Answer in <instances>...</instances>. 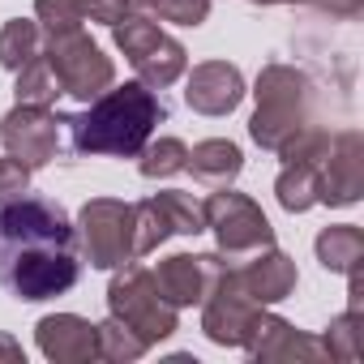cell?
Masks as SVG:
<instances>
[{"instance_id": "16", "label": "cell", "mask_w": 364, "mask_h": 364, "mask_svg": "<svg viewBox=\"0 0 364 364\" xmlns=\"http://www.w3.org/2000/svg\"><path fill=\"white\" fill-rule=\"evenodd\" d=\"M39 347L48 360H95L99 355V326L73 313H56L39 321Z\"/></svg>"}, {"instance_id": "19", "label": "cell", "mask_w": 364, "mask_h": 364, "mask_svg": "<svg viewBox=\"0 0 364 364\" xmlns=\"http://www.w3.org/2000/svg\"><path fill=\"white\" fill-rule=\"evenodd\" d=\"M137 171L146 180H163V176H176V171H185V159H189V146L180 141V137H159V141H146L141 154H137Z\"/></svg>"}, {"instance_id": "10", "label": "cell", "mask_w": 364, "mask_h": 364, "mask_svg": "<svg viewBox=\"0 0 364 364\" xmlns=\"http://www.w3.org/2000/svg\"><path fill=\"white\" fill-rule=\"evenodd\" d=\"M5 150L26 163V167H43L60 154V116L39 107V103H18L9 116H5Z\"/></svg>"}, {"instance_id": "21", "label": "cell", "mask_w": 364, "mask_h": 364, "mask_svg": "<svg viewBox=\"0 0 364 364\" xmlns=\"http://www.w3.org/2000/svg\"><path fill=\"white\" fill-rule=\"evenodd\" d=\"M56 95H60V82H56V73H52V65H48L43 56L26 60V65L18 69V103H39V107H48V103H56Z\"/></svg>"}, {"instance_id": "6", "label": "cell", "mask_w": 364, "mask_h": 364, "mask_svg": "<svg viewBox=\"0 0 364 364\" xmlns=\"http://www.w3.org/2000/svg\"><path fill=\"white\" fill-rule=\"evenodd\" d=\"M112 35H116V48L129 56V65L141 73V82L146 86H171L180 73H185V48H180L176 39H167L150 18H141V14H124L116 26H112Z\"/></svg>"}, {"instance_id": "15", "label": "cell", "mask_w": 364, "mask_h": 364, "mask_svg": "<svg viewBox=\"0 0 364 364\" xmlns=\"http://www.w3.org/2000/svg\"><path fill=\"white\" fill-rule=\"evenodd\" d=\"M189 107L202 116H228L236 112V103L245 99V77L236 65L228 60H206L189 73V90H185Z\"/></svg>"}, {"instance_id": "27", "label": "cell", "mask_w": 364, "mask_h": 364, "mask_svg": "<svg viewBox=\"0 0 364 364\" xmlns=\"http://www.w3.org/2000/svg\"><path fill=\"white\" fill-rule=\"evenodd\" d=\"M0 355H5V360H14V364H26V355H22V347H18L14 338H5V334H0Z\"/></svg>"}, {"instance_id": "5", "label": "cell", "mask_w": 364, "mask_h": 364, "mask_svg": "<svg viewBox=\"0 0 364 364\" xmlns=\"http://www.w3.org/2000/svg\"><path fill=\"white\" fill-rule=\"evenodd\" d=\"M202 219H206V228H215L228 266L245 262V257H253V253H262V249L274 245V228L266 223V215L257 210V202H249L245 193H228V189L210 193L202 202Z\"/></svg>"}, {"instance_id": "14", "label": "cell", "mask_w": 364, "mask_h": 364, "mask_svg": "<svg viewBox=\"0 0 364 364\" xmlns=\"http://www.w3.org/2000/svg\"><path fill=\"white\" fill-rule=\"evenodd\" d=\"M202 304H206L202 330H206L215 343H245V338H249V326H253V317H257V309H262V304H253V300L236 287L232 274H223V279L215 283V291H210Z\"/></svg>"}, {"instance_id": "26", "label": "cell", "mask_w": 364, "mask_h": 364, "mask_svg": "<svg viewBox=\"0 0 364 364\" xmlns=\"http://www.w3.org/2000/svg\"><path fill=\"white\" fill-rule=\"evenodd\" d=\"M146 5H150V0H86V18L116 26L124 14H141Z\"/></svg>"}, {"instance_id": "3", "label": "cell", "mask_w": 364, "mask_h": 364, "mask_svg": "<svg viewBox=\"0 0 364 364\" xmlns=\"http://www.w3.org/2000/svg\"><path fill=\"white\" fill-rule=\"evenodd\" d=\"M304 103H309V82L287 65H270L257 77V116L249 124L253 141L266 146V150H283L309 124Z\"/></svg>"}, {"instance_id": "1", "label": "cell", "mask_w": 364, "mask_h": 364, "mask_svg": "<svg viewBox=\"0 0 364 364\" xmlns=\"http://www.w3.org/2000/svg\"><path fill=\"white\" fill-rule=\"evenodd\" d=\"M77 279V228L60 202L31 198V189L0 202V287L18 300H52Z\"/></svg>"}, {"instance_id": "11", "label": "cell", "mask_w": 364, "mask_h": 364, "mask_svg": "<svg viewBox=\"0 0 364 364\" xmlns=\"http://www.w3.org/2000/svg\"><path fill=\"white\" fill-rule=\"evenodd\" d=\"M150 274L171 309H185V304H202L215 291V283L228 274V262L219 253H198V257L176 253V257L159 262V270H150Z\"/></svg>"}, {"instance_id": "7", "label": "cell", "mask_w": 364, "mask_h": 364, "mask_svg": "<svg viewBox=\"0 0 364 364\" xmlns=\"http://www.w3.org/2000/svg\"><path fill=\"white\" fill-rule=\"evenodd\" d=\"M43 60L52 65V73H56V82H60V95H73V99H99L107 86H112V77H116V69H112V60L82 35V31H65V35H48V52H43Z\"/></svg>"}, {"instance_id": "24", "label": "cell", "mask_w": 364, "mask_h": 364, "mask_svg": "<svg viewBox=\"0 0 364 364\" xmlns=\"http://www.w3.org/2000/svg\"><path fill=\"white\" fill-rule=\"evenodd\" d=\"M150 9L176 26H202L210 14V0H150Z\"/></svg>"}, {"instance_id": "13", "label": "cell", "mask_w": 364, "mask_h": 364, "mask_svg": "<svg viewBox=\"0 0 364 364\" xmlns=\"http://www.w3.org/2000/svg\"><path fill=\"white\" fill-rule=\"evenodd\" d=\"M228 274L236 279V287L253 304H274V300L291 296V287H296V262L283 257L274 245L253 253V257H245V262H236V266H228Z\"/></svg>"}, {"instance_id": "22", "label": "cell", "mask_w": 364, "mask_h": 364, "mask_svg": "<svg viewBox=\"0 0 364 364\" xmlns=\"http://www.w3.org/2000/svg\"><path fill=\"white\" fill-rule=\"evenodd\" d=\"M146 347H150V343H146L137 330H129L124 321H116V317L99 326V355H103V360H137Z\"/></svg>"}, {"instance_id": "28", "label": "cell", "mask_w": 364, "mask_h": 364, "mask_svg": "<svg viewBox=\"0 0 364 364\" xmlns=\"http://www.w3.org/2000/svg\"><path fill=\"white\" fill-rule=\"evenodd\" d=\"M326 9H334V14H343V18H351V14L360 9V0H326Z\"/></svg>"}, {"instance_id": "9", "label": "cell", "mask_w": 364, "mask_h": 364, "mask_svg": "<svg viewBox=\"0 0 364 364\" xmlns=\"http://www.w3.org/2000/svg\"><path fill=\"white\" fill-rule=\"evenodd\" d=\"M171 232L176 236L206 232L202 202H193L189 193H180V189H167V193H154V198L133 206V249H137V257L154 253Z\"/></svg>"}, {"instance_id": "17", "label": "cell", "mask_w": 364, "mask_h": 364, "mask_svg": "<svg viewBox=\"0 0 364 364\" xmlns=\"http://www.w3.org/2000/svg\"><path fill=\"white\" fill-rule=\"evenodd\" d=\"M185 167L193 171L198 185H206V189H228L232 180L240 176L245 159H240V146H232V141H223V137H210V141H202V146L189 150Z\"/></svg>"}, {"instance_id": "2", "label": "cell", "mask_w": 364, "mask_h": 364, "mask_svg": "<svg viewBox=\"0 0 364 364\" xmlns=\"http://www.w3.org/2000/svg\"><path fill=\"white\" fill-rule=\"evenodd\" d=\"M167 120L163 99L146 82H124L107 86L99 99H90L86 112L60 116V124L73 137V150L82 154H116V159H137L141 146L150 141L154 124Z\"/></svg>"}, {"instance_id": "18", "label": "cell", "mask_w": 364, "mask_h": 364, "mask_svg": "<svg viewBox=\"0 0 364 364\" xmlns=\"http://www.w3.org/2000/svg\"><path fill=\"white\" fill-rule=\"evenodd\" d=\"M360 257H364V236H360V228L338 223V228H326V232L317 236V262H321L326 270L351 274V270H360Z\"/></svg>"}, {"instance_id": "4", "label": "cell", "mask_w": 364, "mask_h": 364, "mask_svg": "<svg viewBox=\"0 0 364 364\" xmlns=\"http://www.w3.org/2000/svg\"><path fill=\"white\" fill-rule=\"evenodd\" d=\"M107 309L116 321H124L129 330H137L146 343H159L176 330V309L163 300L154 274L137 262H124V270L112 279L107 287Z\"/></svg>"}, {"instance_id": "20", "label": "cell", "mask_w": 364, "mask_h": 364, "mask_svg": "<svg viewBox=\"0 0 364 364\" xmlns=\"http://www.w3.org/2000/svg\"><path fill=\"white\" fill-rule=\"evenodd\" d=\"M39 56V26L35 22H5V31H0V65H5L9 73H18L26 60Z\"/></svg>"}, {"instance_id": "23", "label": "cell", "mask_w": 364, "mask_h": 364, "mask_svg": "<svg viewBox=\"0 0 364 364\" xmlns=\"http://www.w3.org/2000/svg\"><path fill=\"white\" fill-rule=\"evenodd\" d=\"M35 14H39V22H43L48 35L82 31V22H86V0H35Z\"/></svg>"}, {"instance_id": "12", "label": "cell", "mask_w": 364, "mask_h": 364, "mask_svg": "<svg viewBox=\"0 0 364 364\" xmlns=\"http://www.w3.org/2000/svg\"><path fill=\"white\" fill-rule=\"evenodd\" d=\"M364 189V146L360 133L330 137V150L321 159V198L326 206H351Z\"/></svg>"}, {"instance_id": "25", "label": "cell", "mask_w": 364, "mask_h": 364, "mask_svg": "<svg viewBox=\"0 0 364 364\" xmlns=\"http://www.w3.org/2000/svg\"><path fill=\"white\" fill-rule=\"evenodd\" d=\"M26 189H31V167L18 163L14 154H9V159H0V202L22 198Z\"/></svg>"}, {"instance_id": "29", "label": "cell", "mask_w": 364, "mask_h": 364, "mask_svg": "<svg viewBox=\"0 0 364 364\" xmlns=\"http://www.w3.org/2000/svg\"><path fill=\"white\" fill-rule=\"evenodd\" d=\"M253 5H296V0H253Z\"/></svg>"}, {"instance_id": "8", "label": "cell", "mask_w": 364, "mask_h": 364, "mask_svg": "<svg viewBox=\"0 0 364 364\" xmlns=\"http://www.w3.org/2000/svg\"><path fill=\"white\" fill-rule=\"evenodd\" d=\"M82 249L90 257V266L99 270H116L124 262H137L133 249V206L112 202V198H95L82 206Z\"/></svg>"}]
</instances>
